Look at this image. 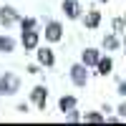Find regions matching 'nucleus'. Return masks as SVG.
Listing matches in <instances>:
<instances>
[{"instance_id":"obj_19","label":"nucleus","mask_w":126,"mask_h":126,"mask_svg":"<svg viewBox=\"0 0 126 126\" xmlns=\"http://www.w3.org/2000/svg\"><path fill=\"white\" fill-rule=\"evenodd\" d=\"M101 3H106V0H101Z\"/></svg>"},{"instance_id":"obj_16","label":"nucleus","mask_w":126,"mask_h":126,"mask_svg":"<svg viewBox=\"0 0 126 126\" xmlns=\"http://www.w3.org/2000/svg\"><path fill=\"white\" fill-rule=\"evenodd\" d=\"M83 119H86V121H103V116H101V113H86Z\"/></svg>"},{"instance_id":"obj_14","label":"nucleus","mask_w":126,"mask_h":126,"mask_svg":"<svg viewBox=\"0 0 126 126\" xmlns=\"http://www.w3.org/2000/svg\"><path fill=\"white\" fill-rule=\"evenodd\" d=\"M103 46H106V48H111V50H113V48L119 46V40L113 38V35H106V38H103Z\"/></svg>"},{"instance_id":"obj_5","label":"nucleus","mask_w":126,"mask_h":126,"mask_svg":"<svg viewBox=\"0 0 126 126\" xmlns=\"http://www.w3.org/2000/svg\"><path fill=\"white\" fill-rule=\"evenodd\" d=\"M63 13H66L68 18H78L81 15V8H78L76 0H66V3H63Z\"/></svg>"},{"instance_id":"obj_4","label":"nucleus","mask_w":126,"mask_h":126,"mask_svg":"<svg viewBox=\"0 0 126 126\" xmlns=\"http://www.w3.org/2000/svg\"><path fill=\"white\" fill-rule=\"evenodd\" d=\"M23 46H25V50L38 48V30H23Z\"/></svg>"},{"instance_id":"obj_13","label":"nucleus","mask_w":126,"mask_h":126,"mask_svg":"<svg viewBox=\"0 0 126 126\" xmlns=\"http://www.w3.org/2000/svg\"><path fill=\"white\" fill-rule=\"evenodd\" d=\"M98 20H101L98 13H88V15H86V25H88V28H96V25H98Z\"/></svg>"},{"instance_id":"obj_11","label":"nucleus","mask_w":126,"mask_h":126,"mask_svg":"<svg viewBox=\"0 0 126 126\" xmlns=\"http://www.w3.org/2000/svg\"><path fill=\"white\" fill-rule=\"evenodd\" d=\"M13 48H15V40L13 38H8V35L3 38V35H0V53H10Z\"/></svg>"},{"instance_id":"obj_15","label":"nucleus","mask_w":126,"mask_h":126,"mask_svg":"<svg viewBox=\"0 0 126 126\" xmlns=\"http://www.w3.org/2000/svg\"><path fill=\"white\" fill-rule=\"evenodd\" d=\"M33 28H35V20L33 18H25L23 20V30H33Z\"/></svg>"},{"instance_id":"obj_1","label":"nucleus","mask_w":126,"mask_h":126,"mask_svg":"<svg viewBox=\"0 0 126 126\" xmlns=\"http://www.w3.org/2000/svg\"><path fill=\"white\" fill-rule=\"evenodd\" d=\"M18 88H20L18 76H13V73H5V76L0 78V93H15Z\"/></svg>"},{"instance_id":"obj_20","label":"nucleus","mask_w":126,"mask_h":126,"mask_svg":"<svg viewBox=\"0 0 126 126\" xmlns=\"http://www.w3.org/2000/svg\"><path fill=\"white\" fill-rule=\"evenodd\" d=\"M124 48H126V43H124Z\"/></svg>"},{"instance_id":"obj_9","label":"nucleus","mask_w":126,"mask_h":126,"mask_svg":"<svg viewBox=\"0 0 126 126\" xmlns=\"http://www.w3.org/2000/svg\"><path fill=\"white\" fill-rule=\"evenodd\" d=\"M96 66H98V73H101V76H109L111 68H113V63H111V58H98Z\"/></svg>"},{"instance_id":"obj_10","label":"nucleus","mask_w":126,"mask_h":126,"mask_svg":"<svg viewBox=\"0 0 126 126\" xmlns=\"http://www.w3.org/2000/svg\"><path fill=\"white\" fill-rule=\"evenodd\" d=\"M0 20L8 25V23H13V20H18V15H15L13 8H3V10H0Z\"/></svg>"},{"instance_id":"obj_18","label":"nucleus","mask_w":126,"mask_h":126,"mask_svg":"<svg viewBox=\"0 0 126 126\" xmlns=\"http://www.w3.org/2000/svg\"><path fill=\"white\" fill-rule=\"evenodd\" d=\"M119 113H121V119H126V103H124V106H119Z\"/></svg>"},{"instance_id":"obj_2","label":"nucleus","mask_w":126,"mask_h":126,"mask_svg":"<svg viewBox=\"0 0 126 126\" xmlns=\"http://www.w3.org/2000/svg\"><path fill=\"white\" fill-rule=\"evenodd\" d=\"M71 78L76 86H86L88 83V73H86V63H78V66L71 68Z\"/></svg>"},{"instance_id":"obj_8","label":"nucleus","mask_w":126,"mask_h":126,"mask_svg":"<svg viewBox=\"0 0 126 126\" xmlns=\"http://www.w3.org/2000/svg\"><path fill=\"white\" fill-rule=\"evenodd\" d=\"M30 98H33L38 106H46V88H43V86H35L33 93H30Z\"/></svg>"},{"instance_id":"obj_12","label":"nucleus","mask_w":126,"mask_h":126,"mask_svg":"<svg viewBox=\"0 0 126 126\" xmlns=\"http://www.w3.org/2000/svg\"><path fill=\"white\" fill-rule=\"evenodd\" d=\"M58 106H61V111H71L73 106H76V98H73V96H63L58 101Z\"/></svg>"},{"instance_id":"obj_6","label":"nucleus","mask_w":126,"mask_h":126,"mask_svg":"<svg viewBox=\"0 0 126 126\" xmlns=\"http://www.w3.org/2000/svg\"><path fill=\"white\" fill-rule=\"evenodd\" d=\"M98 58H101V56H98V50H96V48H86V50H83V58H81V61L86 63V66H96Z\"/></svg>"},{"instance_id":"obj_17","label":"nucleus","mask_w":126,"mask_h":126,"mask_svg":"<svg viewBox=\"0 0 126 126\" xmlns=\"http://www.w3.org/2000/svg\"><path fill=\"white\" fill-rule=\"evenodd\" d=\"M119 93H121V96H126V81L119 83Z\"/></svg>"},{"instance_id":"obj_3","label":"nucleus","mask_w":126,"mask_h":126,"mask_svg":"<svg viewBox=\"0 0 126 126\" xmlns=\"http://www.w3.org/2000/svg\"><path fill=\"white\" fill-rule=\"evenodd\" d=\"M61 35H63V28H61V23H48L46 25V38L50 40V43H56V40H61Z\"/></svg>"},{"instance_id":"obj_7","label":"nucleus","mask_w":126,"mask_h":126,"mask_svg":"<svg viewBox=\"0 0 126 126\" xmlns=\"http://www.w3.org/2000/svg\"><path fill=\"white\" fill-rule=\"evenodd\" d=\"M38 61L43 63V66H53V63H56V58H53V50L40 48V50H38Z\"/></svg>"}]
</instances>
